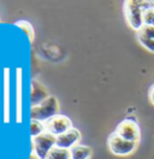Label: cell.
<instances>
[{"mask_svg": "<svg viewBox=\"0 0 154 159\" xmlns=\"http://www.w3.org/2000/svg\"><path fill=\"white\" fill-rule=\"evenodd\" d=\"M16 27H19L22 30H24V33L27 34L28 39L30 41H34V38H35V30L33 28V25L29 23L28 20H19V22H16L15 23Z\"/></svg>", "mask_w": 154, "mask_h": 159, "instance_id": "obj_12", "label": "cell"}, {"mask_svg": "<svg viewBox=\"0 0 154 159\" xmlns=\"http://www.w3.org/2000/svg\"><path fill=\"white\" fill-rule=\"evenodd\" d=\"M137 40L142 47L148 52L154 53V27L143 25L137 31Z\"/></svg>", "mask_w": 154, "mask_h": 159, "instance_id": "obj_8", "label": "cell"}, {"mask_svg": "<svg viewBox=\"0 0 154 159\" xmlns=\"http://www.w3.org/2000/svg\"><path fill=\"white\" fill-rule=\"evenodd\" d=\"M81 131L76 128H71V129L57 136V142L56 146L60 147V148L65 149H71L72 147H75L76 145H79L81 141Z\"/></svg>", "mask_w": 154, "mask_h": 159, "instance_id": "obj_7", "label": "cell"}, {"mask_svg": "<svg viewBox=\"0 0 154 159\" xmlns=\"http://www.w3.org/2000/svg\"><path fill=\"white\" fill-rule=\"evenodd\" d=\"M148 98H149L151 104L154 105V84L149 88V92H148Z\"/></svg>", "mask_w": 154, "mask_h": 159, "instance_id": "obj_14", "label": "cell"}, {"mask_svg": "<svg viewBox=\"0 0 154 159\" xmlns=\"http://www.w3.org/2000/svg\"><path fill=\"white\" fill-rule=\"evenodd\" d=\"M115 133L126 141L138 143L141 140V129L137 122L131 118H125L118 123Z\"/></svg>", "mask_w": 154, "mask_h": 159, "instance_id": "obj_5", "label": "cell"}, {"mask_svg": "<svg viewBox=\"0 0 154 159\" xmlns=\"http://www.w3.org/2000/svg\"><path fill=\"white\" fill-rule=\"evenodd\" d=\"M93 156V151L86 145H76L70 149L71 159H90Z\"/></svg>", "mask_w": 154, "mask_h": 159, "instance_id": "obj_9", "label": "cell"}, {"mask_svg": "<svg viewBox=\"0 0 154 159\" xmlns=\"http://www.w3.org/2000/svg\"><path fill=\"white\" fill-rule=\"evenodd\" d=\"M153 5L154 1H136V0L124 1L123 11L128 25L133 30L138 31L144 25V11L152 7Z\"/></svg>", "mask_w": 154, "mask_h": 159, "instance_id": "obj_1", "label": "cell"}, {"mask_svg": "<svg viewBox=\"0 0 154 159\" xmlns=\"http://www.w3.org/2000/svg\"><path fill=\"white\" fill-rule=\"evenodd\" d=\"M45 127H46V131L51 133L54 136H59V135L69 131L71 128H74L71 119L66 117L65 115H60V113H58L56 116H53L52 118L46 120Z\"/></svg>", "mask_w": 154, "mask_h": 159, "instance_id": "obj_6", "label": "cell"}, {"mask_svg": "<svg viewBox=\"0 0 154 159\" xmlns=\"http://www.w3.org/2000/svg\"><path fill=\"white\" fill-rule=\"evenodd\" d=\"M33 141V153L38 159H46L51 149L56 146L57 136L45 131L42 135L31 140Z\"/></svg>", "mask_w": 154, "mask_h": 159, "instance_id": "obj_4", "label": "cell"}, {"mask_svg": "<svg viewBox=\"0 0 154 159\" xmlns=\"http://www.w3.org/2000/svg\"><path fill=\"white\" fill-rule=\"evenodd\" d=\"M59 102L53 95H48L43 101L38 105H34L31 109V119H36L41 122H46L53 116L58 115Z\"/></svg>", "mask_w": 154, "mask_h": 159, "instance_id": "obj_2", "label": "cell"}, {"mask_svg": "<svg viewBox=\"0 0 154 159\" xmlns=\"http://www.w3.org/2000/svg\"><path fill=\"white\" fill-rule=\"evenodd\" d=\"M46 159H71L70 157V149L60 148L54 146L51 149V152L48 153L47 158Z\"/></svg>", "mask_w": 154, "mask_h": 159, "instance_id": "obj_11", "label": "cell"}, {"mask_svg": "<svg viewBox=\"0 0 154 159\" xmlns=\"http://www.w3.org/2000/svg\"><path fill=\"white\" fill-rule=\"evenodd\" d=\"M107 146L112 154L118 156V157H126L134 153L137 147V143L126 141L113 131L107 139Z\"/></svg>", "mask_w": 154, "mask_h": 159, "instance_id": "obj_3", "label": "cell"}, {"mask_svg": "<svg viewBox=\"0 0 154 159\" xmlns=\"http://www.w3.org/2000/svg\"><path fill=\"white\" fill-rule=\"evenodd\" d=\"M143 20L144 25H152V27H154V5L152 7H149V9H147V10L144 11Z\"/></svg>", "mask_w": 154, "mask_h": 159, "instance_id": "obj_13", "label": "cell"}, {"mask_svg": "<svg viewBox=\"0 0 154 159\" xmlns=\"http://www.w3.org/2000/svg\"><path fill=\"white\" fill-rule=\"evenodd\" d=\"M45 131H46V127H45L43 122L36 120V119L30 120V136H31V140L42 135Z\"/></svg>", "mask_w": 154, "mask_h": 159, "instance_id": "obj_10", "label": "cell"}]
</instances>
